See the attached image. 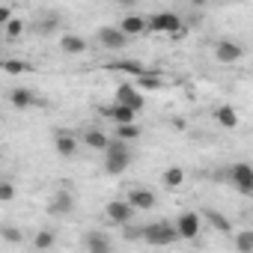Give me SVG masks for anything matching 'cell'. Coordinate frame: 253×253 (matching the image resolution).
<instances>
[{"label":"cell","mask_w":253,"mask_h":253,"mask_svg":"<svg viewBox=\"0 0 253 253\" xmlns=\"http://www.w3.org/2000/svg\"><path fill=\"white\" fill-rule=\"evenodd\" d=\"M84 143H86L89 149L104 152V146H107V134H104V131H98V128H86V131H84Z\"/></svg>","instance_id":"cell-22"},{"label":"cell","mask_w":253,"mask_h":253,"mask_svg":"<svg viewBox=\"0 0 253 253\" xmlns=\"http://www.w3.org/2000/svg\"><path fill=\"white\" fill-rule=\"evenodd\" d=\"M241 57H244V48H241L235 39H220V42L214 45V60H217V63H223V66L238 63Z\"/></svg>","instance_id":"cell-8"},{"label":"cell","mask_w":253,"mask_h":253,"mask_svg":"<svg viewBox=\"0 0 253 253\" xmlns=\"http://www.w3.org/2000/svg\"><path fill=\"white\" fill-rule=\"evenodd\" d=\"M81 244H84L89 253H107V250H110V238H107L104 232H86V235L81 238Z\"/></svg>","instance_id":"cell-16"},{"label":"cell","mask_w":253,"mask_h":253,"mask_svg":"<svg viewBox=\"0 0 253 253\" xmlns=\"http://www.w3.org/2000/svg\"><path fill=\"white\" fill-rule=\"evenodd\" d=\"M104 170L110 173V176H122L125 170H128V164H131V158H134V152H131V146H128V140H122V137H107V146H104Z\"/></svg>","instance_id":"cell-1"},{"label":"cell","mask_w":253,"mask_h":253,"mask_svg":"<svg viewBox=\"0 0 253 253\" xmlns=\"http://www.w3.org/2000/svg\"><path fill=\"white\" fill-rule=\"evenodd\" d=\"M0 238L9 241V244H21L24 241V232L18 226H0Z\"/></svg>","instance_id":"cell-26"},{"label":"cell","mask_w":253,"mask_h":253,"mask_svg":"<svg viewBox=\"0 0 253 253\" xmlns=\"http://www.w3.org/2000/svg\"><path fill=\"white\" fill-rule=\"evenodd\" d=\"M191 3H194V6H206V3H209V0H191Z\"/></svg>","instance_id":"cell-34"},{"label":"cell","mask_w":253,"mask_h":253,"mask_svg":"<svg viewBox=\"0 0 253 253\" xmlns=\"http://www.w3.org/2000/svg\"><path fill=\"white\" fill-rule=\"evenodd\" d=\"M161 182H164V188L176 191V188H182V182H185V170H182V167H167V170L161 173Z\"/></svg>","instance_id":"cell-20"},{"label":"cell","mask_w":253,"mask_h":253,"mask_svg":"<svg viewBox=\"0 0 253 253\" xmlns=\"http://www.w3.org/2000/svg\"><path fill=\"white\" fill-rule=\"evenodd\" d=\"M54 241H57V238H54V232H51V229H39V232H36V238H33V244H36L39 250L54 247Z\"/></svg>","instance_id":"cell-27"},{"label":"cell","mask_w":253,"mask_h":253,"mask_svg":"<svg viewBox=\"0 0 253 253\" xmlns=\"http://www.w3.org/2000/svg\"><path fill=\"white\" fill-rule=\"evenodd\" d=\"M101 110V116H107V119H113L116 125L119 122H134L137 119V110H131V107H125V104H107V107H98Z\"/></svg>","instance_id":"cell-14"},{"label":"cell","mask_w":253,"mask_h":253,"mask_svg":"<svg viewBox=\"0 0 253 253\" xmlns=\"http://www.w3.org/2000/svg\"><path fill=\"white\" fill-rule=\"evenodd\" d=\"M3 72H9V75H24V72H30V66H27L24 60H3Z\"/></svg>","instance_id":"cell-29"},{"label":"cell","mask_w":253,"mask_h":253,"mask_svg":"<svg viewBox=\"0 0 253 253\" xmlns=\"http://www.w3.org/2000/svg\"><path fill=\"white\" fill-rule=\"evenodd\" d=\"M140 238H143L146 244L167 247V244H173L179 235H176V226H173V223H167V220H158V223H149V226H143V229H140Z\"/></svg>","instance_id":"cell-2"},{"label":"cell","mask_w":253,"mask_h":253,"mask_svg":"<svg viewBox=\"0 0 253 253\" xmlns=\"http://www.w3.org/2000/svg\"><path fill=\"white\" fill-rule=\"evenodd\" d=\"M15 182H9V179H0V203H12L15 200Z\"/></svg>","instance_id":"cell-28"},{"label":"cell","mask_w":253,"mask_h":253,"mask_svg":"<svg viewBox=\"0 0 253 253\" xmlns=\"http://www.w3.org/2000/svg\"><path fill=\"white\" fill-rule=\"evenodd\" d=\"M146 30H152V33H176V30H182V18L176 12H158V15L146 18Z\"/></svg>","instance_id":"cell-6"},{"label":"cell","mask_w":253,"mask_h":253,"mask_svg":"<svg viewBox=\"0 0 253 253\" xmlns=\"http://www.w3.org/2000/svg\"><path fill=\"white\" fill-rule=\"evenodd\" d=\"M128 203L137 209V211H149V209H155V194L149 191V188H131L128 191Z\"/></svg>","instance_id":"cell-12"},{"label":"cell","mask_w":253,"mask_h":253,"mask_svg":"<svg viewBox=\"0 0 253 253\" xmlns=\"http://www.w3.org/2000/svg\"><path fill=\"white\" fill-rule=\"evenodd\" d=\"M235 250L238 253H253V229H241L235 235Z\"/></svg>","instance_id":"cell-23"},{"label":"cell","mask_w":253,"mask_h":253,"mask_svg":"<svg viewBox=\"0 0 253 253\" xmlns=\"http://www.w3.org/2000/svg\"><path fill=\"white\" fill-rule=\"evenodd\" d=\"M173 226H176V235H179V238L194 241V238L200 235V229H203V214H197V211H182Z\"/></svg>","instance_id":"cell-4"},{"label":"cell","mask_w":253,"mask_h":253,"mask_svg":"<svg viewBox=\"0 0 253 253\" xmlns=\"http://www.w3.org/2000/svg\"><path fill=\"white\" fill-rule=\"evenodd\" d=\"M206 220H209V223H214V229H217V232H223V235H229V232H232V223H229L226 217H220L217 211H206Z\"/></svg>","instance_id":"cell-25"},{"label":"cell","mask_w":253,"mask_h":253,"mask_svg":"<svg viewBox=\"0 0 253 253\" xmlns=\"http://www.w3.org/2000/svg\"><path fill=\"white\" fill-rule=\"evenodd\" d=\"M116 72H125V75H131V78H137V75H143L146 72V66H140V63H119V66H113Z\"/></svg>","instance_id":"cell-30"},{"label":"cell","mask_w":253,"mask_h":253,"mask_svg":"<svg viewBox=\"0 0 253 253\" xmlns=\"http://www.w3.org/2000/svg\"><path fill=\"white\" fill-rule=\"evenodd\" d=\"M113 134H116V137H122V140H128V143H131V140H137V137L143 134V128H140V125H137V122H119Z\"/></svg>","instance_id":"cell-21"},{"label":"cell","mask_w":253,"mask_h":253,"mask_svg":"<svg viewBox=\"0 0 253 253\" xmlns=\"http://www.w3.org/2000/svg\"><path fill=\"white\" fill-rule=\"evenodd\" d=\"M9 18H12V9H9V6H0V27H3Z\"/></svg>","instance_id":"cell-31"},{"label":"cell","mask_w":253,"mask_h":253,"mask_svg":"<svg viewBox=\"0 0 253 253\" xmlns=\"http://www.w3.org/2000/svg\"><path fill=\"white\" fill-rule=\"evenodd\" d=\"M134 86H137V89H164V78L146 69L143 75H137V78H134Z\"/></svg>","instance_id":"cell-18"},{"label":"cell","mask_w":253,"mask_h":253,"mask_svg":"<svg viewBox=\"0 0 253 253\" xmlns=\"http://www.w3.org/2000/svg\"><path fill=\"white\" fill-rule=\"evenodd\" d=\"M54 149H57V155L60 158H75V152H78V137L72 134V131H54Z\"/></svg>","instance_id":"cell-11"},{"label":"cell","mask_w":253,"mask_h":253,"mask_svg":"<svg viewBox=\"0 0 253 253\" xmlns=\"http://www.w3.org/2000/svg\"><path fill=\"white\" fill-rule=\"evenodd\" d=\"M60 51L63 54H72V57L75 54H84L86 51V39H81L78 33H63L60 36Z\"/></svg>","instance_id":"cell-17"},{"label":"cell","mask_w":253,"mask_h":253,"mask_svg":"<svg viewBox=\"0 0 253 253\" xmlns=\"http://www.w3.org/2000/svg\"><path fill=\"white\" fill-rule=\"evenodd\" d=\"M134 211H137V209H134L128 200H110V203H107V209H104L107 220H110V223H119V226L131 223V220H134Z\"/></svg>","instance_id":"cell-5"},{"label":"cell","mask_w":253,"mask_h":253,"mask_svg":"<svg viewBox=\"0 0 253 253\" xmlns=\"http://www.w3.org/2000/svg\"><path fill=\"white\" fill-rule=\"evenodd\" d=\"M113 101H116V104H125V107H131V110H137V113H140L143 104H146V101H143V92H140L134 84H122V86L116 89V98H113Z\"/></svg>","instance_id":"cell-9"},{"label":"cell","mask_w":253,"mask_h":253,"mask_svg":"<svg viewBox=\"0 0 253 253\" xmlns=\"http://www.w3.org/2000/svg\"><path fill=\"white\" fill-rule=\"evenodd\" d=\"M119 3H122V6H128V9H131V6H137V0H119Z\"/></svg>","instance_id":"cell-33"},{"label":"cell","mask_w":253,"mask_h":253,"mask_svg":"<svg viewBox=\"0 0 253 253\" xmlns=\"http://www.w3.org/2000/svg\"><path fill=\"white\" fill-rule=\"evenodd\" d=\"M229 3H238V0H229Z\"/></svg>","instance_id":"cell-35"},{"label":"cell","mask_w":253,"mask_h":253,"mask_svg":"<svg viewBox=\"0 0 253 253\" xmlns=\"http://www.w3.org/2000/svg\"><path fill=\"white\" fill-rule=\"evenodd\" d=\"M226 179H229V182L235 185V191H241L244 197L253 194V167H250V164H244V161L232 164V167L226 170Z\"/></svg>","instance_id":"cell-3"},{"label":"cell","mask_w":253,"mask_h":253,"mask_svg":"<svg viewBox=\"0 0 253 253\" xmlns=\"http://www.w3.org/2000/svg\"><path fill=\"white\" fill-rule=\"evenodd\" d=\"M119 30L128 36V39H134V36H140L143 30H146V15H137V12H131V15H122V21H119Z\"/></svg>","instance_id":"cell-15"},{"label":"cell","mask_w":253,"mask_h":253,"mask_svg":"<svg viewBox=\"0 0 253 253\" xmlns=\"http://www.w3.org/2000/svg\"><path fill=\"white\" fill-rule=\"evenodd\" d=\"M3 33H6V39H12V42H15V39H18V36L24 33V21L12 15V18H9V21L3 24Z\"/></svg>","instance_id":"cell-24"},{"label":"cell","mask_w":253,"mask_h":253,"mask_svg":"<svg viewBox=\"0 0 253 253\" xmlns=\"http://www.w3.org/2000/svg\"><path fill=\"white\" fill-rule=\"evenodd\" d=\"M214 119H217V125H223V128H235V125H238V113L229 104H220L214 110Z\"/></svg>","instance_id":"cell-19"},{"label":"cell","mask_w":253,"mask_h":253,"mask_svg":"<svg viewBox=\"0 0 253 253\" xmlns=\"http://www.w3.org/2000/svg\"><path fill=\"white\" fill-rule=\"evenodd\" d=\"M95 39H98V45H101V48H107V51H122L125 45L131 42V39L125 36L119 27H98Z\"/></svg>","instance_id":"cell-7"},{"label":"cell","mask_w":253,"mask_h":253,"mask_svg":"<svg viewBox=\"0 0 253 253\" xmlns=\"http://www.w3.org/2000/svg\"><path fill=\"white\" fill-rule=\"evenodd\" d=\"M9 101H12V107L15 110H30V107H42L45 104V98H39L36 92H30V89H24V86H18V89H12L9 92Z\"/></svg>","instance_id":"cell-10"},{"label":"cell","mask_w":253,"mask_h":253,"mask_svg":"<svg viewBox=\"0 0 253 253\" xmlns=\"http://www.w3.org/2000/svg\"><path fill=\"white\" fill-rule=\"evenodd\" d=\"M48 211H51V214H72V211H75V197H72V191H57V194L51 197V203H48Z\"/></svg>","instance_id":"cell-13"},{"label":"cell","mask_w":253,"mask_h":253,"mask_svg":"<svg viewBox=\"0 0 253 253\" xmlns=\"http://www.w3.org/2000/svg\"><path fill=\"white\" fill-rule=\"evenodd\" d=\"M54 30H57V21H54V18H48V21L42 24V33H54Z\"/></svg>","instance_id":"cell-32"}]
</instances>
